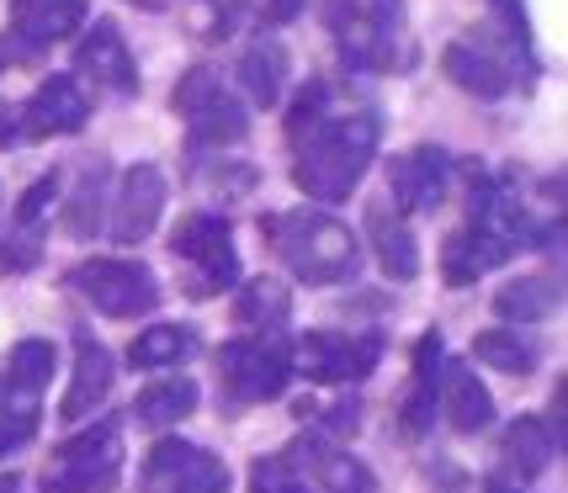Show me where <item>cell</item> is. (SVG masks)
Returning <instances> with one entry per match:
<instances>
[{"mask_svg": "<svg viewBox=\"0 0 568 493\" xmlns=\"http://www.w3.org/2000/svg\"><path fill=\"white\" fill-rule=\"evenodd\" d=\"M38 420H43V393H27V388L0 382V462L17 456L38 435Z\"/></svg>", "mask_w": 568, "mask_h": 493, "instance_id": "cell-32", "label": "cell"}, {"mask_svg": "<svg viewBox=\"0 0 568 493\" xmlns=\"http://www.w3.org/2000/svg\"><path fill=\"white\" fill-rule=\"evenodd\" d=\"M564 445L552 441V430L542 424V414H520V420L505 424V441H499V456L516 483H537L552 462H558Z\"/></svg>", "mask_w": 568, "mask_h": 493, "instance_id": "cell-25", "label": "cell"}, {"mask_svg": "<svg viewBox=\"0 0 568 493\" xmlns=\"http://www.w3.org/2000/svg\"><path fill=\"white\" fill-rule=\"evenodd\" d=\"M171 106L181 112L192 148H234L250 133V106L240 101V91H234L219 70H207V64H192V70L175 80Z\"/></svg>", "mask_w": 568, "mask_h": 493, "instance_id": "cell-6", "label": "cell"}, {"mask_svg": "<svg viewBox=\"0 0 568 493\" xmlns=\"http://www.w3.org/2000/svg\"><path fill=\"white\" fill-rule=\"evenodd\" d=\"M245 0H186V32L202 43H229L240 27Z\"/></svg>", "mask_w": 568, "mask_h": 493, "instance_id": "cell-33", "label": "cell"}, {"mask_svg": "<svg viewBox=\"0 0 568 493\" xmlns=\"http://www.w3.org/2000/svg\"><path fill=\"white\" fill-rule=\"evenodd\" d=\"M53 371H59V346L43 340V335H27L6 350V367H0V382L11 388H27V393H49Z\"/></svg>", "mask_w": 568, "mask_h": 493, "instance_id": "cell-31", "label": "cell"}, {"mask_svg": "<svg viewBox=\"0 0 568 493\" xmlns=\"http://www.w3.org/2000/svg\"><path fill=\"white\" fill-rule=\"evenodd\" d=\"M489 22H495L499 49L495 59L510 70L516 91H531V80L542 74V59H537V32H531V17L520 0H489Z\"/></svg>", "mask_w": 568, "mask_h": 493, "instance_id": "cell-23", "label": "cell"}, {"mask_svg": "<svg viewBox=\"0 0 568 493\" xmlns=\"http://www.w3.org/2000/svg\"><path fill=\"white\" fill-rule=\"evenodd\" d=\"M442 414L457 435H484L495 424V393L468 361H442Z\"/></svg>", "mask_w": 568, "mask_h": 493, "instance_id": "cell-21", "label": "cell"}, {"mask_svg": "<svg viewBox=\"0 0 568 493\" xmlns=\"http://www.w3.org/2000/svg\"><path fill=\"white\" fill-rule=\"evenodd\" d=\"M558 276L552 271H531V276H516V281H505L495 292V314L499 323H516V329H531V323H542L558 314Z\"/></svg>", "mask_w": 568, "mask_h": 493, "instance_id": "cell-28", "label": "cell"}, {"mask_svg": "<svg viewBox=\"0 0 568 493\" xmlns=\"http://www.w3.org/2000/svg\"><path fill=\"white\" fill-rule=\"evenodd\" d=\"M287 80H293V53L282 49L276 38H250L240 59H234V91L255 112H276L287 101Z\"/></svg>", "mask_w": 568, "mask_h": 493, "instance_id": "cell-20", "label": "cell"}, {"mask_svg": "<svg viewBox=\"0 0 568 493\" xmlns=\"http://www.w3.org/2000/svg\"><path fill=\"white\" fill-rule=\"evenodd\" d=\"M0 493H22V483H17L11 472H0Z\"/></svg>", "mask_w": 568, "mask_h": 493, "instance_id": "cell-39", "label": "cell"}, {"mask_svg": "<svg viewBox=\"0 0 568 493\" xmlns=\"http://www.w3.org/2000/svg\"><path fill=\"white\" fill-rule=\"evenodd\" d=\"M484 493H520V489L510 483V477H489V483H484Z\"/></svg>", "mask_w": 568, "mask_h": 493, "instance_id": "cell-38", "label": "cell"}, {"mask_svg": "<svg viewBox=\"0 0 568 493\" xmlns=\"http://www.w3.org/2000/svg\"><path fill=\"white\" fill-rule=\"evenodd\" d=\"M234 472L223 468L207 445L181 441V435H160L149 445L144 468H139V493H229Z\"/></svg>", "mask_w": 568, "mask_h": 493, "instance_id": "cell-11", "label": "cell"}, {"mask_svg": "<svg viewBox=\"0 0 568 493\" xmlns=\"http://www.w3.org/2000/svg\"><path fill=\"white\" fill-rule=\"evenodd\" d=\"M425 483H430V493H463L468 489V472L457 462H425Z\"/></svg>", "mask_w": 568, "mask_h": 493, "instance_id": "cell-37", "label": "cell"}, {"mask_svg": "<svg viewBox=\"0 0 568 493\" xmlns=\"http://www.w3.org/2000/svg\"><path fill=\"white\" fill-rule=\"evenodd\" d=\"M287 144H293V186L320 207H335L356 197L362 175L372 171L383 123L377 112H324L320 123L293 133Z\"/></svg>", "mask_w": 568, "mask_h": 493, "instance_id": "cell-1", "label": "cell"}, {"mask_svg": "<svg viewBox=\"0 0 568 493\" xmlns=\"http://www.w3.org/2000/svg\"><path fill=\"white\" fill-rule=\"evenodd\" d=\"M320 17L351 70L398 74L415 64L404 0H320Z\"/></svg>", "mask_w": 568, "mask_h": 493, "instance_id": "cell-3", "label": "cell"}, {"mask_svg": "<svg viewBox=\"0 0 568 493\" xmlns=\"http://www.w3.org/2000/svg\"><path fill=\"white\" fill-rule=\"evenodd\" d=\"M123 477V424L112 414L70 430L38 477L43 493H112Z\"/></svg>", "mask_w": 568, "mask_h": 493, "instance_id": "cell-4", "label": "cell"}, {"mask_svg": "<svg viewBox=\"0 0 568 493\" xmlns=\"http://www.w3.org/2000/svg\"><path fill=\"white\" fill-rule=\"evenodd\" d=\"M106 202H112V160L106 154H85L64 171L59 186V223L70 239H97L106 234Z\"/></svg>", "mask_w": 568, "mask_h": 493, "instance_id": "cell-16", "label": "cell"}, {"mask_svg": "<svg viewBox=\"0 0 568 493\" xmlns=\"http://www.w3.org/2000/svg\"><path fill=\"white\" fill-rule=\"evenodd\" d=\"M171 255L186 266V292L219 297L240 281V245L223 213H186L171 234Z\"/></svg>", "mask_w": 568, "mask_h": 493, "instance_id": "cell-10", "label": "cell"}, {"mask_svg": "<svg viewBox=\"0 0 568 493\" xmlns=\"http://www.w3.org/2000/svg\"><path fill=\"white\" fill-rule=\"evenodd\" d=\"M74 367H70V388H64V403H59V420L80 424L85 414L106 409V398L118 388V356L101 346L85 323H74Z\"/></svg>", "mask_w": 568, "mask_h": 493, "instance_id": "cell-18", "label": "cell"}, {"mask_svg": "<svg viewBox=\"0 0 568 493\" xmlns=\"http://www.w3.org/2000/svg\"><path fill=\"white\" fill-rule=\"evenodd\" d=\"M383 350L388 346L377 329H308L293 340V377L346 393L383 367Z\"/></svg>", "mask_w": 568, "mask_h": 493, "instance_id": "cell-7", "label": "cell"}, {"mask_svg": "<svg viewBox=\"0 0 568 493\" xmlns=\"http://www.w3.org/2000/svg\"><path fill=\"white\" fill-rule=\"evenodd\" d=\"M245 6L266 27H287V22H297V17H303V6H308V0H245Z\"/></svg>", "mask_w": 568, "mask_h": 493, "instance_id": "cell-36", "label": "cell"}, {"mask_svg": "<svg viewBox=\"0 0 568 493\" xmlns=\"http://www.w3.org/2000/svg\"><path fill=\"white\" fill-rule=\"evenodd\" d=\"M197 329L192 323H149L133 335V346H128V367L133 371H171L181 367L186 356H197Z\"/></svg>", "mask_w": 568, "mask_h": 493, "instance_id": "cell-30", "label": "cell"}, {"mask_svg": "<svg viewBox=\"0 0 568 493\" xmlns=\"http://www.w3.org/2000/svg\"><path fill=\"white\" fill-rule=\"evenodd\" d=\"M442 329H425L420 346H415V371H409V388L398 393V435L404 441H425L436 420H442Z\"/></svg>", "mask_w": 568, "mask_h": 493, "instance_id": "cell-19", "label": "cell"}, {"mask_svg": "<svg viewBox=\"0 0 568 493\" xmlns=\"http://www.w3.org/2000/svg\"><path fill=\"white\" fill-rule=\"evenodd\" d=\"M468 356L478 361V367L505 371V377H531V371L542 367V346H537L526 329H516V323L478 329V335H473V346H468Z\"/></svg>", "mask_w": 568, "mask_h": 493, "instance_id": "cell-27", "label": "cell"}, {"mask_svg": "<svg viewBox=\"0 0 568 493\" xmlns=\"http://www.w3.org/2000/svg\"><path fill=\"white\" fill-rule=\"evenodd\" d=\"M452 175H457V165L442 144H415L388 160V192L404 213H442Z\"/></svg>", "mask_w": 568, "mask_h": 493, "instance_id": "cell-17", "label": "cell"}, {"mask_svg": "<svg viewBox=\"0 0 568 493\" xmlns=\"http://www.w3.org/2000/svg\"><path fill=\"white\" fill-rule=\"evenodd\" d=\"M293 319V292L287 281L276 276H250V281H234V323L245 335H276Z\"/></svg>", "mask_w": 568, "mask_h": 493, "instance_id": "cell-26", "label": "cell"}, {"mask_svg": "<svg viewBox=\"0 0 568 493\" xmlns=\"http://www.w3.org/2000/svg\"><path fill=\"white\" fill-rule=\"evenodd\" d=\"M367 249L388 281H415L420 276V245H415L409 223H404V213L383 207V202L367 207Z\"/></svg>", "mask_w": 568, "mask_h": 493, "instance_id": "cell-24", "label": "cell"}, {"mask_svg": "<svg viewBox=\"0 0 568 493\" xmlns=\"http://www.w3.org/2000/svg\"><path fill=\"white\" fill-rule=\"evenodd\" d=\"M261 234L272 255L287 266L293 281L303 287H341L362 271V239L346 218L324 213L320 202L314 207H287V213H266L261 218Z\"/></svg>", "mask_w": 568, "mask_h": 493, "instance_id": "cell-2", "label": "cell"}, {"mask_svg": "<svg viewBox=\"0 0 568 493\" xmlns=\"http://www.w3.org/2000/svg\"><path fill=\"white\" fill-rule=\"evenodd\" d=\"M64 287L85 297L101 319H144L160 308V276L128 255H91L64 271Z\"/></svg>", "mask_w": 568, "mask_h": 493, "instance_id": "cell-8", "label": "cell"}, {"mask_svg": "<svg viewBox=\"0 0 568 493\" xmlns=\"http://www.w3.org/2000/svg\"><path fill=\"white\" fill-rule=\"evenodd\" d=\"M442 70H446V80L473 101H505L516 91V80H510V70L495 59V49H484V43H473V38L446 43Z\"/></svg>", "mask_w": 568, "mask_h": 493, "instance_id": "cell-22", "label": "cell"}, {"mask_svg": "<svg viewBox=\"0 0 568 493\" xmlns=\"http://www.w3.org/2000/svg\"><path fill=\"white\" fill-rule=\"evenodd\" d=\"M128 6H139V11H165V0H128Z\"/></svg>", "mask_w": 568, "mask_h": 493, "instance_id": "cell-40", "label": "cell"}, {"mask_svg": "<svg viewBox=\"0 0 568 493\" xmlns=\"http://www.w3.org/2000/svg\"><path fill=\"white\" fill-rule=\"evenodd\" d=\"M197 403H202V388L192 377H154L133 398V420L144 424V430H171L186 414H197Z\"/></svg>", "mask_w": 568, "mask_h": 493, "instance_id": "cell-29", "label": "cell"}, {"mask_svg": "<svg viewBox=\"0 0 568 493\" xmlns=\"http://www.w3.org/2000/svg\"><path fill=\"white\" fill-rule=\"evenodd\" d=\"M303 420H320V424H308L314 435H324V441H346L351 430L362 424V403L356 398H341V403H329V409H297Z\"/></svg>", "mask_w": 568, "mask_h": 493, "instance_id": "cell-34", "label": "cell"}, {"mask_svg": "<svg viewBox=\"0 0 568 493\" xmlns=\"http://www.w3.org/2000/svg\"><path fill=\"white\" fill-rule=\"evenodd\" d=\"M74 74H85L91 85H101L106 96H118V101L139 96V59H133L123 27L112 22V17L85 22L80 43H74Z\"/></svg>", "mask_w": 568, "mask_h": 493, "instance_id": "cell-15", "label": "cell"}, {"mask_svg": "<svg viewBox=\"0 0 568 493\" xmlns=\"http://www.w3.org/2000/svg\"><path fill=\"white\" fill-rule=\"evenodd\" d=\"M250 493H314V489H308L282 456H261V462L250 468Z\"/></svg>", "mask_w": 568, "mask_h": 493, "instance_id": "cell-35", "label": "cell"}, {"mask_svg": "<svg viewBox=\"0 0 568 493\" xmlns=\"http://www.w3.org/2000/svg\"><path fill=\"white\" fill-rule=\"evenodd\" d=\"M165 202H171V181L154 160L128 165L118 175V186H112V202H106V234L118 245H144L165 218Z\"/></svg>", "mask_w": 568, "mask_h": 493, "instance_id": "cell-12", "label": "cell"}, {"mask_svg": "<svg viewBox=\"0 0 568 493\" xmlns=\"http://www.w3.org/2000/svg\"><path fill=\"white\" fill-rule=\"evenodd\" d=\"M91 123V96L74 74H49L27 101H6L0 106V148L43 144L59 133H80Z\"/></svg>", "mask_w": 568, "mask_h": 493, "instance_id": "cell-9", "label": "cell"}, {"mask_svg": "<svg viewBox=\"0 0 568 493\" xmlns=\"http://www.w3.org/2000/svg\"><path fill=\"white\" fill-rule=\"evenodd\" d=\"M91 17V0H11V27L0 38V53L11 64H27L38 53H49L53 43L74 38Z\"/></svg>", "mask_w": 568, "mask_h": 493, "instance_id": "cell-13", "label": "cell"}, {"mask_svg": "<svg viewBox=\"0 0 568 493\" xmlns=\"http://www.w3.org/2000/svg\"><path fill=\"white\" fill-rule=\"evenodd\" d=\"M219 382H223V409H255V403H276L293 382V340L276 335H240L223 340L219 350Z\"/></svg>", "mask_w": 568, "mask_h": 493, "instance_id": "cell-5", "label": "cell"}, {"mask_svg": "<svg viewBox=\"0 0 568 493\" xmlns=\"http://www.w3.org/2000/svg\"><path fill=\"white\" fill-rule=\"evenodd\" d=\"M0 70H11V59H6V53H0Z\"/></svg>", "mask_w": 568, "mask_h": 493, "instance_id": "cell-41", "label": "cell"}, {"mask_svg": "<svg viewBox=\"0 0 568 493\" xmlns=\"http://www.w3.org/2000/svg\"><path fill=\"white\" fill-rule=\"evenodd\" d=\"M276 456H282L314 493H377V472H372L362 456H351L341 441H324L314 430L293 435Z\"/></svg>", "mask_w": 568, "mask_h": 493, "instance_id": "cell-14", "label": "cell"}]
</instances>
